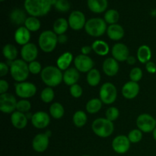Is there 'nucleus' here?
Returning <instances> with one entry per match:
<instances>
[{
    "label": "nucleus",
    "instance_id": "obj_1",
    "mask_svg": "<svg viewBox=\"0 0 156 156\" xmlns=\"http://www.w3.org/2000/svg\"><path fill=\"white\" fill-rule=\"evenodd\" d=\"M51 0H24V6L25 11L34 17L46 15L52 7Z\"/></svg>",
    "mask_w": 156,
    "mask_h": 156
},
{
    "label": "nucleus",
    "instance_id": "obj_2",
    "mask_svg": "<svg viewBox=\"0 0 156 156\" xmlns=\"http://www.w3.org/2000/svg\"><path fill=\"white\" fill-rule=\"evenodd\" d=\"M63 73L57 66H47L43 69L41 73V77L43 82L47 87H56L63 81Z\"/></svg>",
    "mask_w": 156,
    "mask_h": 156
},
{
    "label": "nucleus",
    "instance_id": "obj_3",
    "mask_svg": "<svg viewBox=\"0 0 156 156\" xmlns=\"http://www.w3.org/2000/svg\"><path fill=\"white\" fill-rule=\"evenodd\" d=\"M93 132L101 138H107L113 134L114 131V123L107 118H97L91 124Z\"/></svg>",
    "mask_w": 156,
    "mask_h": 156
},
{
    "label": "nucleus",
    "instance_id": "obj_4",
    "mask_svg": "<svg viewBox=\"0 0 156 156\" xmlns=\"http://www.w3.org/2000/svg\"><path fill=\"white\" fill-rule=\"evenodd\" d=\"M29 73L28 64L25 61L19 59L12 61L10 65V74L14 80L18 82H25Z\"/></svg>",
    "mask_w": 156,
    "mask_h": 156
},
{
    "label": "nucleus",
    "instance_id": "obj_5",
    "mask_svg": "<svg viewBox=\"0 0 156 156\" xmlns=\"http://www.w3.org/2000/svg\"><path fill=\"white\" fill-rule=\"evenodd\" d=\"M58 44V36L53 30H44L38 38V45L44 53H51Z\"/></svg>",
    "mask_w": 156,
    "mask_h": 156
},
{
    "label": "nucleus",
    "instance_id": "obj_6",
    "mask_svg": "<svg viewBox=\"0 0 156 156\" xmlns=\"http://www.w3.org/2000/svg\"><path fill=\"white\" fill-rule=\"evenodd\" d=\"M85 30L88 35L94 37H101L107 32V23L101 18H92L86 21Z\"/></svg>",
    "mask_w": 156,
    "mask_h": 156
},
{
    "label": "nucleus",
    "instance_id": "obj_7",
    "mask_svg": "<svg viewBox=\"0 0 156 156\" xmlns=\"http://www.w3.org/2000/svg\"><path fill=\"white\" fill-rule=\"evenodd\" d=\"M99 97L105 105H111L114 103L117 97V88L111 82H105L101 87Z\"/></svg>",
    "mask_w": 156,
    "mask_h": 156
},
{
    "label": "nucleus",
    "instance_id": "obj_8",
    "mask_svg": "<svg viewBox=\"0 0 156 156\" xmlns=\"http://www.w3.org/2000/svg\"><path fill=\"white\" fill-rule=\"evenodd\" d=\"M15 88L17 96L22 99L34 97L37 92L36 85L28 82H18L15 85Z\"/></svg>",
    "mask_w": 156,
    "mask_h": 156
},
{
    "label": "nucleus",
    "instance_id": "obj_9",
    "mask_svg": "<svg viewBox=\"0 0 156 156\" xmlns=\"http://www.w3.org/2000/svg\"><path fill=\"white\" fill-rule=\"evenodd\" d=\"M136 126L143 133L153 132L156 127L155 118L149 114H142L137 117Z\"/></svg>",
    "mask_w": 156,
    "mask_h": 156
},
{
    "label": "nucleus",
    "instance_id": "obj_10",
    "mask_svg": "<svg viewBox=\"0 0 156 156\" xmlns=\"http://www.w3.org/2000/svg\"><path fill=\"white\" fill-rule=\"evenodd\" d=\"M16 98L9 93L0 94V111L4 114H12L17 107Z\"/></svg>",
    "mask_w": 156,
    "mask_h": 156
},
{
    "label": "nucleus",
    "instance_id": "obj_11",
    "mask_svg": "<svg viewBox=\"0 0 156 156\" xmlns=\"http://www.w3.org/2000/svg\"><path fill=\"white\" fill-rule=\"evenodd\" d=\"M75 68L79 73H87L91 70L94 67V61L88 55L79 54L74 59Z\"/></svg>",
    "mask_w": 156,
    "mask_h": 156
},
{
    "label": "nucleus",
    "instance_id": "obj_12",
    "mask_svg": "<svg viewBox=\"0 0 156 156\" xmlns=\"http://www.w3.org/2000/svg\"><path fill=\"white\" fill-rule=\"evenodd\" d=\"M50 131H47L44 133H39L35 136L32 141V147L34 150L39 153L45 152L50 143Z\"/></svg>",
    "mask_w": 156,
    "mask_h": 156
},
{
    "label": "nucleus",
    "instance_id": "obj_13",
    "mask_svg": "<svg viewBox=\"0 0 156 156\" xmlns=\"http://www.w3.org/2000/svg\"><path fill=\"white\" fill-rule=\"evenodd\" d=\"M69 25L73 30H79L85 27L86 24L85 16L81 11H73L71 12L68 18Z\"/></svg>",
    "mask_w": 156,
    "mask_h": 156
},
{
    "label": "nucleus",
    "instance_id": "obj_14",
    "mask_svg": "<svg viewBox=\"0 0 156 156\" xmlns=\"http://www.w3.org/2000/svg\"><path fill=\"white\" fill-rule=\"evenodd\" d=\"M130 143L128 136L124 135H119L113 140V150L117 154H125L129 151L130 148Z\"/></svg>",
    "mask_w": 156,
    "mask_h": 156
},
{
    "label": "nucleus",
    "instance_id": "obj_15",
    "mask_svg": "<svg viewBox=\"0 0 156 156\" xmlns=\"http://www.w3.org/2000/svg\"><path fill=\"white\" fill-rule=\"evenodd\" d=\"M38 55V50L37 46L33 43H28L22 46L21 49V56L23 60L26 62H31L36 60Z\"/></svg>",
    "mask_w": 156,
    "mask_h": 156
},
{
    "label": "nucleus",
    "instance_id": "obj_16",
    "mask_svg": "<svg viewBox=\"0 0 156 156\" xmlns=\"http://www.w3.org/2000/svg\"><path fill=\"white\" fill-rule=\"evenodd\" d=\"M31 123L37 129H44L50 123V117L45 111H37L32 115Z\"/></svg>",
    "mask_w": 156,
    "mask_h": 156
},
{
    "label": "nucleus",
    "instance_id": "obj_17",
    "mask_svg": "<svg viewBox=\"0 0 156 156\" xmlns=\"http://www.w3.org/2000/svg\"><path fill=\"white\" fill-rule=\"evenodd\" d=\"M111 54L113 58L118 62L126 61L129 56V50L127 46L122 43H117L111 49Z\"/></svg>",
    "mask_w": 156,
    "mask_h": 156
},
{
    "label": "nucleus",
    "instance_id": "obj_18",
    "mask_svg": "<svg viewBox=\"0 0 156 156\" xmlns=\"http://www.w3.org/2000/svg\"><path fill=\"white\" fill-rule=\"evenodd\" d=\"M140 87L138 82H126L122 88V94L126 99H133L136 97L140 92Z\"/></svg>",
    "mask_w": 156,
    "mask_h": 156
},
{
    "label": "nucleus",
    "instance_id": "obj_19",
    "mask_svg": "<svg viewBox=\"0 0 156 156\" xmlns=\"http://www.w3.org/2000/svg\"><path fill=\"white\" fill-rule=\"evenodd\" d=\"M102 68H103L104 73L108 76L112 77V76H116L119 71L118 61H117L113 57L107 58L104 61Z\"/></svg>",
    "mask_w": 156,
    "mask_h": 156
},
{
    "label": "nucleus",
    "instance_id": "obj_20",
    "mask_svg": "<svg viewBox=\"0 0 156 156\" xmlns=\"http://www.w3.org/2000/svg\"><path fill=\"white\" fill-rule=\"evenodd\" d=\"M15 41L18 45L24 46L30 43V31L27 30L24 26H21L18 27L15 32Z\"/></svg>",
    "mask_w": 156,
    "mask_h": 156
},
{
    "label": "nucleus",
    "instance_id": "obj_21",
    "mask_svg": "<svg viewBox=\"0 0 156 156\" xmlns=\"http://www.w3.org/2000/svg\"><path fill=\"white\" fill-rule=\"evenodd\" d=\"M27 120L28 118L25 114L18 111L13 112L11 115V122L14 127L18 129H24L27 124Z\"/></svg>",
    "mask_w": 156,
    "mask_h": 156
},
{
    "label": "nucleus",
    "instance_id": "obj_22",
    "mask_svg": "<svg viewBox=\"0 0 156 156\" xmlns=\"http://www.w3.org/2000/svg\"><path fill=\"white\" fill-rule=\"evenodd\" d=\"M124 34L123 27L118 24H111L107 29V34L112 41H120L124 37Z\"/></svg>",
    "mask_w": 156,
    "mask_h": 156
},
{
    "label": "nucleus",
    "instance_id": "obj_23",
    "mask_svg": "<svg viewBox=\"0 0 156 156\" xmlns=\"http://www.w3.org/2000/svg\"><path fill=\"white\" fill-rule=\"evenodd\" d=\"M79 78H80L79 72L76 68H69L64 72L63 76H62L64 83L69 86L77 84Z\"/></svg>",
    "mask_w": 156,
    "mask_h": 156
},
{
    "label": "nucleus",
    "instance_id": "obj_24",
    "mask_svg": "<svg viewBox=\"0 0 156 156\" xmlns=\"http://www.w3.org/2000/svg\"><path fill=\"white\" fill-rule=\"evenodd\" d=\"M88 9L94 13H102L108 8V0H88Z\"/></svg>",
    "mask_w": 156,
    "mask_h": 156
},
{
    "label": "nucleus",
    "instance_id": "obj_25",
    "mask_svg": "<svg viewBox=\"0 0 156 156\" xmlns=\"http://www.w3.org/2000/svg\"><path fill=\"white\" fill-rule=\"evenodd\" d=\"M73 60V56L70 52H65L56 60V66L61 71L68 69Z\"/></svg>",
    "mask_w": 156,
    "mask_h": 156
},
{
    "label": "nucleus",
    "instance_id": "obj_26",
    "mask_svg": "<svg viewBox=\"0 0 156 156\" xmlns=\"http://www.w3.org/2000/svg\"><path fill=\"white\" fill-rule=\"evenodd\" d=\"M92 50L98 56H105L109 53L110 47L108 43L101 40H96L91 44Z\"/></svg>",
    "mask_w": 156,
    "mask_h": 156
},
{
    "label": "nucleus",
    "instance_id": "obj_27",
    "mask_svg": "<svg viewBox=\"0 0 156 156\" xmlns=\"http://www.w3.org/2000/svg\"><path fill=\"white\" fill-rule=\"evenodd\" d=\"M152 50L147 45H142L137 50V59L141 63L146 64L151 60L152 58Z\"/></svg>",
    "mask_w": 156,
    "mask_h": 156
},
{
    "label": "nucleus",
    "instance_id": "obj_28",
    "mask_svg": "<svg viewBox=\"0 0 156 156\" xmlns=\"http://www.w3.org/2000/svg\"><path fill=\"white\" fill-rule=\"evenodd\" d=\"M69 26V22L66 18H59L53 23V30L59 36V35L64 34L67 31Z\"/></svg>",
    "mask_w": 156,
    "mask_h": 156
},
{
    "label": "nucleus",
    "instance_id": "obj_29",
    "mask_svg": "<svg viewBox=\"0 0 156 156\" xmlns=\"http://www.w3.org/2000/svg\"><path fill=\"white\" fill-rule=\"evenodd\" d=\"M26 19V15L24 11L21 9H15L11 12L10 14V20L13 24H17V25H21V24H24Z\"/></svg>",
    "mask_w": 156,
    "mask_h": 156
},
{
    "label": "nucleus",
    "instance_id": "obj_30",
    "mask_svg": "<svg viewBox=\"0 0 156 156\" xmlns=\"http://www.w3.org/2000/svg\"><path fill=\"white\" fill-rule=\"evenodd\" d=\"M2 54L5 59L8 60L14 61L17 59V56H18V50H17L16 47L14 46L13 44H8L4 46L2 49Z\"/></svg>",
    "mask_w": 156,
    "mask_h": 156
},
{
    "label": "nucleus",
    "instance_id": "obj_31",
    "mask_svg": "<svg viewBox=\"0 0 156 156\" xmlns=\"http://www.w3.org/2000/svg\"><path fill=\"white\" fill-rule=\"evenodd\" d=\"M101 79V76L100 72L96 69H92L87 73V82L90 86H97L100 83Z\"/></svg>",
    "mask_w": 156,
    "mask_h": 156
},
{
    "label": "nucleus",
    "instance_id": "obj_32",
    "mask_svg": "<svg viewBox=\"0 0 156 156\" xmlns=\"http://www.w3.org/2000/svg\"><path fill=\"white\" fill-rule=\"evenodd\" d=\"M103 102L101 99L98 98H92L88 101L86 104V111L89 114H94L99 112L102 108Z\"/></svg>",
    "mask_w": 156,
    "mask_h": 156
},
{
    "label": "nucleus",
    "instance_id": "obj_33",
    "mask_svg": "<svg viewBox=\"0 0 156 156\" xmlns=\"http://www.w3.org/2000/svg\"><path fill=\"white\" fill-rule=\"evenodd\" d=\"M65 110L63 106L59 102L53 103L50 107V114L54 119H60L63 117Z\"/></svg>",
    "mask_w": 156,
    "mask_h": 156
},
{
    "label": "nucleus",
    "instance_id": "obj_34",
    "mask_svg": "<svg viewBox=\"0 0 156 156\" xmlns=\"http://www.w3.org/2000/svg\"><path fill=\"white\" fill-rule=\"evenodd\" d=\"M87 120H88V117H87L86 114L82 111H77L73 117V123L76 127L79 128L83 127L86 124Z\"/></svg>",
    "mask_w": 156,
    "mask_h": 156
},
{
    "label": "nucleus",
    "instance_id": "obj_35",
    "mask_svg": "<svg viewBox=\"0 0 156 156\" xmlns=\"http://www.w3.org/2000/svg\"><path fill=\"white\" fill-rule=\"evenodd\" d=\"M24 27L30 32H36L41 28V21L37 17L30 16L26 19Z\"/></svg>",
    "mask_w": 156,
    "mask_h": 156
},
{
    "label": "nucleus",
    "instance_id": "obj_36",
    "mask_svg": "<svg viewBox=\"0 0 156 156\" xmlns=\"http://www.w3.org/2000/svg\"><path fill=\"white\" fill-rule=\"evenodd\" d=\"M119 18H120V15L119 12L115 9H109L107 11L105 14V17H104V20L107 24H117V21H119Z\"/></svg>",
    "mask_w": 156,
    "mask_h": 156
},
{
    "label": "nucleus",
    "instance_id": "obj_37",
    "mask_svg": "<svg viewBox=\"0 0 156 156\" xmlns=\"http://www.w3.org/2000/svg\"><path fill=\"white\" fill-rule=\"evenodd\" d=\"M55 93L51 87H47L41 93V99L46 104L50 103L54 99Z\"/></svg>",
    "mask_w": 156,
    "mask_h": 156
},
{
    "label": "nucleus",
    "instance_id": "obj_38",
    "mask_svg": "<svg viewBox=\"0 0 156 156\" xmlns=\"http://www.w3.org/2000/svg\"><path fill=\"white\" fill-rule=\"evenodd\" d=\"M128 139L131 143H138L143 139V132L139 129H134L128 134Z\"/></svg>",
    "mask_w": 156,
    "mask_h": 156
},
{
    "label": "nucleus",
    "instance_id": "obj_39",
    "mask_svg": "<svg viewBox=\"0 0 156 156\" xmlns=\"http://www.w3.org/2000/svg\"><path fill=\"white\" fill-rule=\"evenodd\" d=\"M31 108V105H30V101H27V99H22V100L18 101L17 103L16 111H19L21 113H27Z\"/></svg>",
    "mask_w": 156,
    "mask_h": 156
},
{
    "label": "nucleus",
    "instance_id": "obj_40",
    "mask_svg": "<svg viewBox=\"0 0 156 156\" xmlns=\"http://www.w3.org/2000/svg\"><path fill=\"white\" fill-rule=\"evenodd\" d=\"M143 70L140 67H134L129 73V79H130V81L138 82L143 78Z\"/></svg>",
    "mask_w": 156,
    "mask_h": 156
},
{
    "label": "nucleus",
    "instance_id": "obj_41",
    "mask_svg": "<svg viewBox=\"0 0 156 156\" xmlns=\"http://www.w3.org/2000/svg\"><path fill=\"white\" fill-rule=\"evenodd\" d=\"M106 118L111 121H114L117 120L120 116V111L116 107H110L105 113Z\"/></svg>",
    "mask_w": 156,
    "mask_h": 156
},
{
    "label": "nucleus",
    "instance_id": "obj_42",
    "mask_svg": "<svg viewBox=\"0 0 156 156\" xmlns=\"http://www.w3.org/2000/svg\"><path fill=\"white\" fill-rule=\"evenodd\" d=\"M54 6L59 12H66L70 9V3L68 0H57Z\"/></svg>",
    "mask_w": 156,
    "mask_h": 156
},
{
    "label": "nucleus",
    "instance_id": "obj_43",
    "mask_svg": "<svg viewBox=\"0 0 156 156\" xmlns=\"http://www.w3.org/2000/svg\"><path fill=\"white\" fill-rule=\"evenodd\" d=\"M28 68L30 73L33 75H37L39 74V73L41 74V72H42L43 70L41 64L37 60L30 62V63L28 64Z\"/></svg>",
    "mask_w": 156,
    "mask_h": 156
},
{
    "label": "nucleus",
    "instance_id": "obj_44",
    "mask_svg": "<svg viewBox=\"0 0 156 156\" xmlns=\"http://www.w3.org/2000/svg\"><path fill=\"white\" fill-rule=\"evenodd\" d=\"M69 91L71 95L75 98H79L82 95L83 90L82 88L79 85V84H75V85L70 86Z\"/></svg>",
    "mask_w": 156,
    "mask_h": 156
},
{
    "label": "nucleus",
    "instance_id": "obj_45",
    "mask_svg": "<svg viewBox=\"0 0 156 156\" xmlns=\"http://www.w3.org/2000/svg\"><path fill=\"white\" fill-rule=\"evenodd\" d=\"M146 69L150 74H155L156 73V64L152 61H149L146 64Z\"/></svg>",
    "mask_w": 156,
    "mask_h": 156
},
{
    "label": "nucleus",
    "instance_id": "obj_46",
    "mask_svg": "<svg viewBox=\"0 0 156 156\" xmlns=\"http://www.w3.org/2000/svg\"><path fill=\"white\" fill-rule=\"evenodd\" d=\"M9 85L7 81L4 80V79H2L0 81V94H5V93H7V91L9 90Z\"/></svg>",
    "mask_w": 156,
    "mask_h": 156
},
{
    "label": "nucleus",
    "instance_id": "obj_47",
    "mask_svg": "<svg viewBox=\"0 0 156 156\" xmlns=\"http://www.w3.org/2000/svg\"><path fill=\"white\" fill-rule=\"evenodd\" d=\"M9 71H10V68H9L7 64L5 63V62H1L0 63V76L2 77L6 76Z\"/></svg>",
    "mask_w": 156,
    "mask_h": 156
},
{
    "label": "nucleus",
    "instance_id": "obj_48",
    "mask_svg": "<svg viewBox=\"0 0 156 156\" xmlns=\"http://www.w3.org/2000/svg\"><path fill=\"white\" fill-rule=\"evenodd\" d=\"M92 50V47L91 46H83V47L81 48V53L82 54L84 55H88Z\"/></svg>",
    "mask_w": 156,
    "mask_h": 156
},
{
    "label": "nucleus",
    "instance_id": "obj_49",
    "mask_svg": "<svg viewBox=\"0 0 156 156\" xmlns=\"http://www.w3.org/2000/svg\"><path fill=\"white\" fill-rule=\"evenodd\" d=\"M67 40H68V38H67L66 35L61 34L58 36V43H59V44H65Z\"/></svg>",
    "mask_w": 156,
    "mask_h": 156
},
{
    "label": "nucleus",
    "instance_id": "obj_50",
    "mask_svg": "<svg viewBox=\"0 0 156 156\" xmlns=\"http://www.w3.org/2000/svg\"><path fill=\"white\" fill-rule=\"evenodd\" d=\"M126 62H127V63L129 64V65L133 66V65H134V64H135L136 62V58L134 57V56H129V57H128V59H126Z\"/></svg>",
    "mask_w": 156,
    "mask_h": 156
},
{
    "label": "nucleus",
    "instance_id": "obj_51",
    "mask_svg": "<svg viewBox=\"0 0 156 156\" xmlns=\"http://www.w3.org/2000/svg\"><path fill=\"white\" fill-rule=\"evenodd\" d=\"M152 136H153L154 140L156 141V127H155V129L153 130V132H152Z\"/></svg>",
    "mask_w": 156,
    "mask_h": 156
},
{
    "label": "nucleus",
    "instance_id": "obj_52",
    "mask_svg": "<svg viewBox=\"0 0 156 156\" xmlns=\"http://www.w3.org/2000/svg\"><path fill=\"white\" fill-rule=\"evenodd\" d=\"M82 156H91V155H82Z\"/></svg>",
    "mask_w": 156,
    "mask_h": 156
},
{
    "label": "nucleus",
    "instance_id": "obj_53",
    "mask_svg": "<svg viewBox=\"0 0 156 156\" xmlns=\"http://www.w3.org/2000/svg\"><path fill=\"white\" fill-rule=\"evenodd\" d=\"M0 1H1V2H3V1H5V0H0Z\"/></svg>",
    "mask_w": 156,
    "mask_h": 156
},
{
    "label": "nucleus",
    "instance_id": "obj_54",
    "mask_svg": "<svg viewBox=\"0 0 156 156\" xmlns=\"http://www.w3.org/2000/svg\"><path fill=\"white\" fill-rule=\"evenodd\" d=\"M155 121H156V117H155Z\"/></svg>",
    "mask_w": 156,
    "mask_h": 156
}]
</instances>
